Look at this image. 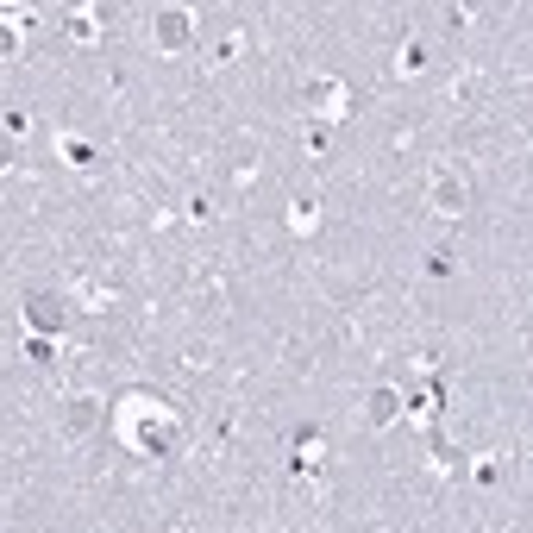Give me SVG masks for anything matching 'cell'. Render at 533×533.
<instances>
[{"label": "cell", "instance_id": "obj_9", "mask_svg": "<svg viewBox=\"0 0 533 533\" xmlns=\"http://www.w3.org/2000/svg\"><path fill=\"white\" fill-rule=\"evenodd\" d=\"M26 51V13H0V63H13Z\"/></svg>", "mask_w": 533, "mask_h": 533}, {"label": "cell", "instance_id": "obj_13", "mask_svg": "<svg viewBox=\"0 0 533 533\" xmlns=\"http://www.w3.org/2000/svg\"><path fill=\"white\" fill-rule=\"evenodd\" d=\"M389 69H396V76H421V69H427V44H421V38H408Z\"/></svg>", "mask_w": 533, "mask_h": 533}, {"label": "cell", "instance_id": "obj_15", "mask_svg": "<svg viewBox=\"0 0 533 533\" xmlns=\"http://www.w3.org/2000/svg\"><path fill=\"white\" fill-rule=\"evenodd\" d=\"M471 19H477V0H452V7H446V26L452 32H471Z\"/></svg>", "mask_w": 533, "mask_h": 533}, {"label": "cell", "instance_id": "obj_5", "mask_svg": "<svg viewBox=\"0 0 533 533\" xmlns=\"http://www.w3.org/2000/svg\"><path fill=\"white\" fill-rule=\"evenodd\" d=\"M63 320H69V301H63L57 289H32V295H26V327H32V333H51V339H57Z\"/></svg>", "mask_w": 533, "mask_h": 533}, {"label": "cell", "instance_id": "obj_2", "mask_svg": "<svg viewBox=\"0 0 533 533\" xmlns=\"http://www.w3.org/2000/svg\"><path fill=\"white\" fill-rule=\"evenodd\" d=\"M151 44H157L164 57H189L195 44H201V19H195L189 7H176V0H170V7H157V13H151Z\"/></svg>", "mask_w": 533, "mask_h": 533}, {"label": "cell", "instance_id": "obj_4", "mask_svg": "<svg viewBox=\"0 0 533 533\" xmlns=\"http://www.w3.org/2000/svg\"><path fill=\"white\" fill-rule=\"evenodd\" d=\"M427 207L439 220H465L471 214V182L458 176V170H433V182H427Z\"/></svg>", "mask_w": 533, "mask_h": 533}, {"label": "cell", "instance_id": "obj_17", "mask_svg": "<svg viewBox=\"0 0 533 533\" xmlns=\"http://www.w3.org/2000/svg\"><path fill=\"white\" fill-rule=\"evenodd\" d=\"M0 170H13V138L0 132Z\"/></svg>", "mask_w": 533, "mask_h": 533}, {"label": "cell", "instance_id": "obj_12", "mask_svg": "<svg viewBox=\"0 0 533 533\" xmlns=\"http://www.w3.org/2000/svg\"><path fill=\"white\" fill-rule=\"evenodd\" d=\"M69 38H76V44H101V7H76V13H69Z\"/></svg>", "mask_w": 533, "mask_h": 533}, {"label": "cell", "instance_id": "obj_16", "mask_svg": "<svg viewBox=\"0 0 533 533\" xmlns=\"http://www.w3.org/2000/svg\"><path fill=\"white\" fill-rule=\"evenodd\" d=\"M26 358H32V364H51V358H57L51 333H32V339H26Z\"/></svg>", "mask_w": 533, "mask_h": 533}, {"label": "cell", "instance_id": "obj_14", "mask_svg": "<svg viewBox=\"0 0 533 533\" xmlns=\"http://www.w3.org/2000/svg\"><path fill=\"white\" fill-rule=\"evenodd\" d=\"M239 57H245V32L226 26V32L214 38V63H239Z\"/></svg>", "mask_w": 533, "mask_h": 533}, {"label": "cell", "instance_id": "obj_10", "mask_svg": "<svg viewBox=\"0 0 533 533\" xmlns=\"http://www.w3.org/2000/svg\"><path fill=\"white\" fill-rule=\"evenodd\" d=\"M283 226H289L295 239H308L314 226H320V201H314V195H301V201H289V214H283Z\"/></svg>", "mask_w": 533, "mask_h": 533}, {"label": "cell", "instance_id": "obj_18", "mask_svg": "<svg viewBox=\"0 0 533 533\" xmlns=\"http://www.w3.org/2000/svg\"><path fill=\"white\" fill-rule=\"evenodd\" d=\"M0 13H26V0H0Z\"/></svg>", "mask_w": 533, "mask_h": 533}, {"label": "cell", "instance_id": "obj_1", "mask_svg": "<svg viewBox=\"0 0 533 533\" xmlns=\"http://www.w3.org/2000/svg\"><path fill=\"white\" fill-rule=\"evenodd\" d=\"M107 427H113V439H120L132 458H170L182 446V414L164 396H151V389H132V396L113 402Z\"/></svg>", "mask_w": 533, "mask_h": 533}, {"label": "cell", "instance_id": "obj_3", "mask_svg": "<svg viewBox=\"0 0 533 533\" xmlns=\"http://www.w3.org/2000/svg\"><path fill=\"white\" fill-rule=\"evenodd\" d=\"M301 113H308L314 126H333L352 113V88H345L339 76H308L301 82Z\"/></svg>", "mask_w": 533, "mask_h": 533}, {"label": "cell", "instance_id": "obj_6", "mask_svg": "<svg viewBox=\"0 0 533 533\" xmlns=\"http://www.w3.org/2000/svg\"><path fill=\"white\" fill-rule=\"evenodd\" d=\"M402 408H408V396H402V389H396V383H377V389L364 396V421L383 433V427H396V421H402Z\"/></svg>", "mask_w": 533, "mask_h": 533}, {"label": "cell", "instance_id": "obj_8", "mask_svg": "<svg viewBox=\"0 0 533 533\" xmlns=\"http://www.w3.org/2000/svg\"><path fill=\"white\" fill-rule=\"evenodd\" d=\"M320 465H327V433H320V427L295 433V446H289V471H295V477H314Z\"/></svg>", "mask_w": 533, "mask_h": 533}, {"label": "cell", "instance_id": "obj_11", "mask_svg": "<svg viewBox=\"0 0 533 533\" xmlns=\"http://www.w3.org/2000/svg\"><path fill=\"white\" fill-rule=\"evenodd\" d=\"M57 157H63L69 170H95V157H101V151L88 145V138H76V132H63V138H57Z\"/></svg>", "mask_w": 533, "mask_h": 533}, {"label": "cell", "instance_id": "obj_7", "mask_svg": "<svg viewBox=\"0 0 533 533\" xmlns=\"http://www.w3.org/2000/svg\"><path fill=\"white\" fill-rule=\"evenodd\" d=\"M95 427H107V402H101V396H69V408H63V433L88 439Z\"/></svg>", "mask_w": 533, "mask_h": 533}]
</instances>
